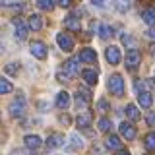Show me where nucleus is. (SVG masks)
<instances>
[{"mask_svg":"<svg viewBox=\"0 0 155 155\" xmlns=\"http://www.w3.org/2000/svg\"><path fill=\"white\" fill-rule=\"evenodd\" d=\"M10 116L12 118H21L23 114H25V97L23 95H19V97H16V99L10 103Z\"/></svg>","mask_w":155,"mask_h":155,"instance_id":"f257e3e1","label":"nucleus"},{"mask_svg":"<svg viewBox=\"0 0 155 155\" xmlns=\"http://www.w3.org/2000/svg\"><path fill=\"white\" fill-rule=\"evenodd\" d=\"M109 91L116 97H122L124 95V80L120 74H113L109 78Z\"/></svg>","mask_w":155,"mask_h":155,"instance_id":"f03ea898","label":"nucleus"},{"mask_svg":"<svg viewBox=\"0 0 155 155\" xmlns=\"http://www.w3.org/2000/svg\"><path fill=\"white\" fill-rule=\"evenodd\" d=\"M29 51H31V54L39 58V60H45L47 58V45L43 41H33L31 45H29Z\"/></svg>","mask_w":155,"mask_h":155,"instance_id":"7ed1b4c3","label":"nucleus"},{"mask_svg":"<svg viewBox=\"0 0 155 155\" xmlns=\"http://www.w3.org/2000/svg\"><path fill=\"white\" fill-rule=\"evenodd\" d=\"M105 56H107V60H109V64H120V60H122V54H120V48L118 47H114V45H110V47H107V51H105Z\"/></svg>","mask_w":155,"mask_h":155,"instance_id":"20e7f679","label":"nucleus"},{"mask_svg":"<svg viewBox=\"0 0 155 155\" xmlns=\"http://www.w3.org/2000/svg\"><path fill=\"white\" fill-rule=\"evenodd\" d=\"M64 134H60V132H52V134H48L47 136V147L48 149H56V147H60V145H64Z\"/></svg>","mask_w":155,"mask_h":155,"instance_id":"39448f33","label":"nucleus"},{"mask_svg":"<svg viewBox=\"0 0 155 155\" xmlns=\"http://www.w3.org/2000/svg\"><path fill=\"white\" fill-rule=\"evenodd\" d=\"M14 27H16V37L19 39V41H23V39H27V33H29V27L23 23L21 18H14L12 19Z\"/></svg>","mask_w":155,"mask_h":155,"instance_id":"423d86ee","label":"nucleus"},{"mask_svg":"<svg viewBox=\"0 0 155 155\" xmlns=\"http://www.w3.org/2000/svg\"><path fill=\"white\" fill-rule=\"evenodd\" d=\"M56 43H58V47H60L62 51H66V52L74 51V41H72V37L68 35V33H58V35H56Z\"/></svg>","mask_w":155,"mask_h":155,"instance_id":"0eeeda50","label":"nucleus"},{"mask_svg":"<svg viewBox=\"0 0 155 155\" xmlns=\"http://www.w3.org/2000/svg\"><path fill=\"white\" fill-rule=\"evenodd\" d=\"M140 62H142L140 51H128L126 52V68H128V70H136Z\"/></svg>","mask_w":155,"mask_h":155,"instance_id":"6e6552de","label":"nucleus"},{"mask_svg":"<svg viewBox=\"0 0 155 155\" xmlns=\"http://www.w3.org/2000/svg\"><path fill=\"white\" fill-rule=\"evenodd\" d=\"M80 62H81V60H80V56H72L70 60H66V62H64V68L68 70V74H70L72 78L80 74Z\"/></svg>","mask_w":155,"mask_h":155,"instance_id":"1a4fd4ad","label":"nucleus"},{"mask_svg":"<svg viewBox=\"0 0 155 155\" xmlns=\"http://www.w3.org/2000/svg\"><path fill=\"white\" fill-rule=\"evenodd\" d=\"M76 103H78V107H87V105L91 103V93L85 89V87H80V89H78Z\"/></svg>","mask_w":155,"mask_h":155,"instance_id":"9d476101","label":"nucleus"},{"mask_svg":"<svg viewBox=\"0 0 155 155\" xmlns=\"http://www.w3.org/2000/svg\"><path fill=\"white\" fill-rule=\"evenodd\" d=\"M80 60L85 62V64H97V52L93 48H84V51H80Z\"/></svg>","mask_w":155,"mask_h":155,"instance_id":"9b49d317","label":"nucleus"},{"mask_svg":"<svg viewBox=\"0 0 155 155\" xmlns=\"http://www.w3.org/2000/svg\"><path fill=\"white\" fill-rule=\"evenodd\" d=\"M118 132H120V136H122V138H126V140H134V138H136V128H134L130 122H120Z\"/></svg>","mask_w":155,"mask_h":155,"instance_id":"f8f14e48","label":"nucleus"},{"mask_svg":"<svg viewBox=\"0 0 155 155\" xmlns=\"http://www.w3.org/2000/svg\"><path fill=\"white\" fill-rule=\"evenodd\" d=\"M70 103H72V99H70V93H68V91H60V93L56 95V107L60 110H68Z\"/></svg>","mask_w":155,"mask_h":155,"instance_id":"ddd939ff","label":"nucleus"},{"mask_svg":"<svg viewBox=\"0 0 155 155\" xmlns=\"http://www.w3.org/2000/svg\"><path fill=\"white\" fill-rule=\"evenodd\" d=\"M142 19L147 23L149 27H155V8L153 6H147L142 10Z\"/></svg>","mask_w":155,"mask_h":155,"instance_id":"4468645a","label":"nucleus"},{"mask_svg":"<svg viewBox=\"0 0 155 155\" xmlns=\"http://www.w3.org/2000/svg\"><path fill=\"white\" fill-rule=\"evenodd\" d=\"M64 27L68 29V31L80 33V29H81V23H80V19H78L76 16H68V18L64 19Z\"/></svg>","mask_w":155,"mask_h":155,"instance_id":"2eb2a0df","label":"nucleus"},{"mask_svg":"<svg viewBox=\"0 0 155 155\" xmlns=\"http://www.w3.org/2000/svg\"><path fill=\"white\" fill-rule=\"evenodd\" d=\"M23 142H25V147H27V149H33V151L41 147V138H39V136H35V134L25 136V138H23Z\"/></svg>","mask_w":155,"mask_h":155,"instance_id":"dca6fc26","label":"nucleus"},{"mask_svg":"<svg viewBox=\"0 0 155 155\" xmlns=\"http://www.w3.org/2000/svg\"><path fill=\"white\" fill-rule=\"evenodd\" d=\"M105 145L109 149H114V151H120V149H122V142H120V138H118V136H114V134H110L109 138L105 140Z\"/></svg>","mask_w":155,"mask_h":155,"instance_id":"f3484780","label":"nucleus"},{"mask_svg":"<svg viewBox=\"0 0 155 155\" xmlns=\"http://www.w3.org/2000/svg\"><path fill=\"white\" fill-rule=\"evenodd\" d=\"M81 80L87 85H97V72L95 70H84L81 72Z\"/></svg>","mask_w":155,"mask_h":155,"instance_id":"a211bd4d","label":"nucleus"},{"mask_svg":"<svg viewBox=\"0 0 155 155\" xmlns=\"http://www.w3.org/2000/svg\"><path fill=\"white\" fill-rule=\"evenodd\" d=\"M84 147V140H81V136L74 132L70 134V145H68V149H81Z\"/></svg>","mask_w":155,"mask_h":155,"instance_id":"6ab92c4d","label":"nucleus"},{"mask_svg":"<svg viewBox=\"0 0 155 155\" xmlns=\"http://www.w3.org/2000/svg\"><path fill=\"white\" fill-rule=\"evenodd\" d=\"M91 120H93L91 113H81V114H78L76 122H78V126H80V128H87V126H91Z\"/></svg>","mask_w":155,"mask_h":155,"instance_id":"aec40b11","label":"nucleus"},{"mask_svg":"<svg viewBox=\"0 0 155 155\" xmlns=\"http://www.w3.org/2000/svg\"><path fill=\"white\" fill-rule=\"evenodd\" d=\"M41 27H43L41 16H39V14H31V16H29V29H33V31H39Z\"/></svg>","mask_w":155,"mask_h":155,"instance_id":"412c9836","label":"nucleus"},{"mask_svg":"<svg viewBox=\"0 0 155 155\" xmlns=\"http://www.w3.org/2000/svg\"><path fill=\"white\" fill-rule=\"evenodd\" d=\"M126 116H128L130 120H140V110H138V107H136L134 103H130V105H126Z\"/></svg>","mask_w":155,"mask_h":155,"instance_id":"4be33fe9","label":"nucleus"},{"mask_svg":"<svg viewBox=\"0 0 155 155\" xmlns=\"http://www.w3.org/2000/svg\"><path fill=\"white\" fill-rule=\"evenodd\" d=\"M122 45L126 47V48H130V51H138V41L132 37V35H122Z\"/></svg>","mask_w":155,"mask_h":155,"instance_id":"5701e85b","label":"nucleus"},{"mask_svg":"<svg viewBox=\"0 0 155 155\" xmlns=\"http://www.w3.org/2000/svg\"><path fill=\"white\" fill-rule=\"evenodd\" d=\"M138 103L140 107H143V109H149L153 103V99H151V93H142V95H138Z\"/></svg>","mask_w":155,"mask_h":155,"instance_id":"b1692460","label":"nucleus"},{"mask_svg":"<svg viewBox=\"0 0 155 155\" xmlns=\"http://www.w3.org/2000/svg\"><path fill=\"white\" fill-rule=\"evenodd\" d=\"M143 145H145V149H147V151H153V149H155V132L145 134V138H143Z\"/></svg>","mask_w":155,"mask_h":155,"instance_id":"393cba45","label":"nucleus"},{"mask_svg":"<svg viewBox=\"0 0 155 155\" xmlns=\"http://www.w3.org/2000/svg\"><path fill=\"white\" fill-rule=\"evenodd\" d=\"M113 35V27L109 25V23H101L99 25V37L101 39H107V37H110Z\"/></svg>","mask_w":155,"mask_h":155,"instance_id":"a878e982","label":"nucleus"},{"mask_svg":"<svg viewBox=\"0 0 155 155\" xmlns=\"http://www.w3.org/2000/svg\"><path fill=\"white\" fill-rule=\"evenodd\" d=\"M0 91H2L4 95H6V93H12V91H14V85L10 84L6 78H2V80H0Z\"/></svg>","mask_w":155,"mask_h":155,"instance_id":"bb28decb","label":"nucleus"},{"mask_svg":"<svg viewBox=\"0 0 155 155\" xmlns=\"http://www.w3.org/2000/svg\"><path fill=\"white\" fill-rule=\"evenodd\" d=\"M134 89H136V93L138 95H142V93H147V84L142 80H136V84H134Z\"/></svg>","mask_w":155,"mask_h":155,"instance_id":"cd10ccee","label":"nucleus"},{"mask_svg":"<svg viewBox=\"0 0 155 155\" xmlns=\"http://www.w3.org/2000/svg\"><path fill=\"white\" fill-rule=\"evenodd\" d=\"M56 78H58V81H70V80H72V76L68 74L66 68H60V70L56 72Z\"/></svg>","mask_w":155,"mask_h":155,"instance_id":"c85d7f7f","label":"nucleus"},{"mask_svg":"<svg viewBox=\"0 0 155 155\" xmlns=\"http://www.w3.org/2000/svg\"><path fill=\"white\" fill-rule=\"evenodd\" d=\"M110 126H113V122H110L109 118H105V116H103V118H99V130H101V132H109Z\"/></svg>","mask_w":155,"mask_h":155,"instance_id":"c756f323","label":"nucleus"},{"mask_svg":"<svg viewBox=\"0 0 155 155\" xmlns=\"http://www.w3.org/2000/svg\"><path fill=\"white\" fill-rule=\"evenodd\" d=\"M37 6L41 8V10H45V12H51V10L54 8V4H52L51 0H39V2H37Z\"/></svg>","mask_w":155,"mask_h":155,"instance_id":"7c9ffc66","label":"nucleus"},{"mask_svg":"<svg viewBox=\"0 0 155 155\" xmlns=\"http://www.w3.org/2000/svg\"><path fill=\"white\" fill-rule=\"evenodd\" d=\"M6 74H10V76H16L18 74V64H14V62H10V64H6Z\"/></svg>","mask_w":155,"mask_h":155,"instance_id":"2f4dec72","label":"nucleus"},{"mask_svg":"<svg viewBox=\"0 0 155 155\" xmlns=\"http://www.w3.org/2000/svg\"><path fill=\"white\" fill-rule=\"evenodd\" d=\"M97 109L103 110V113H107L110 107H109V103H107V99H99V101H97Z\"/></svg>","mask_w":155,"mask_h":155,"instance_id":"473e14b6","label":"nucleus"},{"mask_svg":"<svg viewBox=\"0 0 155 155\" xmlns=\"http://www.w3.org/2000/svg\"><path fill=\"white\" fill-rule=\"evenodd\" d=\"M145 35H147L149 39H155V27H149L147 31H145Z\"/></svg>","mask_w":155,"mask_h":155,"instance_id":"72a5a7b5","label":"nucleus"},{"mask_svg":"<svg viewBox=\"0 0 155 155\" xmlns=\"http://www.w3.org/2000/svg\"><path fill=\"white\" fill-rule=\"evenodd\" d=\"M12 155H33V153H29V151H23V149H16Z\"/></svg>","mask_w":155,"mask_h":155,"instance_id":"f704fd0d","label":"nucleus"},{"mask_svg":"<svg viewBox=\"0 0 155 155\" xmlns=\"http://www.w3.org/2000/svg\"><path fill=\"white\" fill-rule=\"evenodd\" d=\"M58 6H62V8H68V6H70V0H58Z\"/></svg>","mask_w":155,"mask_h":155,"instance_id":"c9c22d12","label":"nucleus"},{"mask_svg":"<svg viewBox=\"0 0 155 155\" xmlns=\"http://www.w3.org/2000/svg\"><path fill=\"white\" fill-rule=\"evenodd\" d=\"M60 122H64V124H70V116H68V114H62V116H60Z\"/></svg>","mask_w":155,"mask_h":155,"instance_id":"e433bc0d","label":"nucleus"},{"mask_svg":"<svg viewBox=\"0 0 155 155\" xmlns=\"http://www.w3.org/2000/svg\"><path fill=\"white\" fill-rule=\"evenodd\" d=\"M128 8H130V4H128V2H126V4H124V2H120V4H118V10H122V12H124V10H128Z\"/></svg>","mask_w":155,"mask_h":155,"instance_id":"4c0bfd02","label":"nucleus"},{"mask_svg":"<svg viewBox=\"0 0 155 155\" xmlns=\"http://www.w3.org/2000/svg\"><path fill=\"white\" fill-rule=\"evenodd\" d=\"M147 124H149V126H155V116H153V114L147 116Z\"/></svg>","mask_w":155,"mask_h":155,"instance_id":"58836bf2","label":"nucleus"},{"mask_svg":"<svg viewBox=\"0 0 155 155\" xmlns=\"http://www.w3.org/2000/svg\"><path fill=\"white\" fill-rule=\"evenodd\" d=\"M93 6H99V8H105V6H107V4L103 2V0H95V2H93Z\"/></svg>","mask_w":155,"mask_h":155,"instance_id":"ea45409f","label":"nucleus"},{"mask_svg":"<svg viewBox=\"0 0 155 155\" xmlns=\"http://www.w3.org/2000/svg\"><path fill=\"white\" fill-rule=\"evenodd\" d=\"M116 155H130L128 149H120V151H116Z\"/></svg>","mask_w":155,"mask_h":155,"instance_id":"a19ab883","label":"nucleus"},{"mask_svg":"<svg viewBox=\"0 0 155 155\" xmlns=\"http://www.w3.org/2000/svg\"><path fill=\"white\" fill-rule=\"evenodd\" d=\"M149 52H151V54H155V45H151V47H149Z\"/></svg>","mask_w":155,"mask_h":155,"instance_id":"79ce46f5","label":"nucleus"}]
</instances>
